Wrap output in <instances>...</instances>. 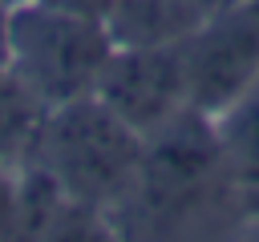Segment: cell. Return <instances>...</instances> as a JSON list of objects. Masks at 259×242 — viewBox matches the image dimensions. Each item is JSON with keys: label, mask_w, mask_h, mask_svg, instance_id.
I'll return each instance as SVG.
<instances>
[{"label": "cell", "mask_w": 259, "mask_h": 242, "mask_svg": "<svg viewBox=\"0 0 259 242\" xmlns=\"http://www.w3.org/2000/svg\"><path fill=\"white\" fill-rule=\"evenodd\" d=\"M12 4H20V0H12Z\"/></svg>", "instance_id": "10"}, {"label": "cell", "mask_w": 259, "mask_h": 242, "mask_svg": "<svg viewBox=\"0 0 259 242\" xmlns=\"http://www.w3.org/2000/svg\"><path fill=\"white\" fill-rule=\"evenodd\" d=\"M45 117H49V105L8 65H0V165L8 169L28 165Z\"/></svg>", "instance_id": "6"}, {"label": "cell", "mask_w": 259, "mask_h": 242, "mask_svg": "<svg viewBox=\"0 0 259 242\" xmlns=\"http://www.w3.org/2000/svg\"><path fill=\"white\" fill-rule=\"evenodd\" d=\"M49 8H61V12H73V16H89V20H105L113 0H40Z\"/></svg>", "instance_id": "8"}, {"label": "cell", "mask_w": 259, "mask_h": 242, "mask_svg": "<svg viewBox=\"0 0 259 242\" xmlns=\"http://www.w3.org/2000/svg\"><path fill=\"white\" fill-rule=\"evenodd\" d=\"M223 0H113L105 28L121 48L186 44Z\"/></svg>", "instance_id": "5"}, {"label": "cell", "mask_w": 259, "mask_h": 242, "mask_svg": "<svg viewBox=\"0 0 259 242\" xmlns=\"http://www.w3.org/2000/svg\"><path fill=\"white\" fill-rule=\"evenodd\" d=\"M93 97L105 101L138 133H150L154 125L170 121L178 109L190 105L182 44H166V48H121V44H113V52H109V60L97 77Z\"/></svg>", "instance_id": "4"}, {"label": "cell", "mask_w": 259, "mask_h": 242, "mask_svg": "<svg viewBox=\"0 0 259 242\" xmlns=\"http://www.w3.org/2000/svg\"><path fill=\"white\" fill-rule=\"evenodd\" d=\"M190 105L206 117L227 113L259 85V4L223 0L206 24L182 44Z\"/></svg>", "instance_id": "3"}, {"label": "cell", "mask_w": 259, "mask_h": 242, "mask_svg": "<svg viewBox=\"0 0 259 242\" xmlns=\"http://www.w3.org/2000/svg\"><path fill=\"white\" fill-rule=\"evenodd\" d=\"M28 161L61 190L65 202L109 210L121 206L134 190L142 165V133L89 93L49 109Z\"/></svg>", "instance_id": "1"}, {"label": "cell", "mask_w": 259, "mask_h": 242, "mask_svg": "<svg viewBox=\"0 0 259 242\" xmlns=\"http://www.w3.org/2000/svg\"><path fill=\"white\" fill-rule=\"evenodd\" d=\"M113 52L105 20L73 16L40 0L12 4L8 69L53 109L97 89V77Z\"/></svg>", "instance_id": "2"}, {"label": "cell", "mask_w": 259, "mask_h": 242, "mask_svg": "<svg viewBox=\"0 0 259 242\" xmlns=\"http://www.w3.org/2000/svg\"><path fill=\"white\" fill-rule=\"evenodd\" d=\"M214 129H219V141H223L231 182L259 190V85L251 93H243L227 113H219Z\"/></svg>", "instance_id": "7"}, {"label": "cell", "mask_w": 259, "mask_h": 242, "mask_svg": "<svg viewBox=\"0 0 259 242\" xmlns=\"http://www.w3.org/2000/svg\"><path fill=\"white\" fill-rule=\"evenodd\" d=\"M255 4H259V0H255Z\"/></svg>", "instance_id": "11"}, {"label": "cell", "mask_w": 259, "mask_h": 242, "mask_svg": "<svg viewBox=\"0 0 259 242\" xmlns=\"http://www.w3.org/2000/svg\"><path fill=\"white\" fill-rule=\"evenodd\" d=\"M8 28H12V0H0V65H8Z\"/></svg>", "instance_id": "9"}]
</instances>
